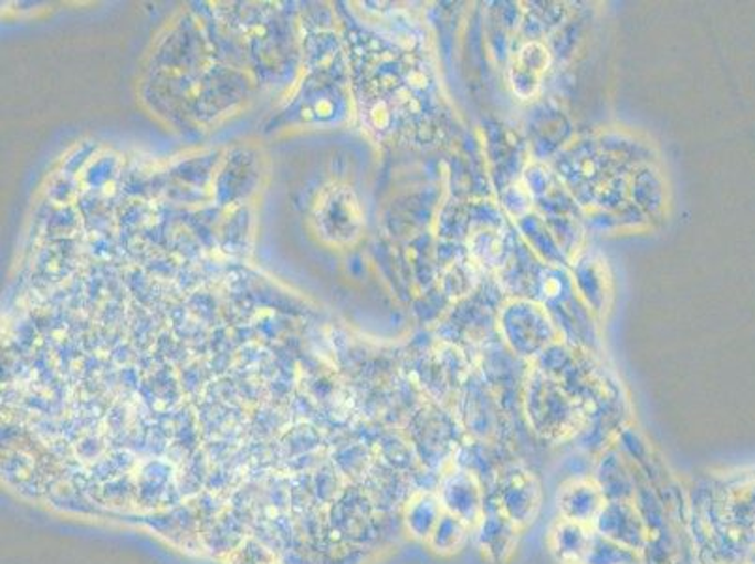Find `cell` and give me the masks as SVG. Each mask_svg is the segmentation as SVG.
<instances>
[{
    "label": "cell",
    "mask_w": 755,
    "mask_h": 564,
    "mask_svg": "<svg viewBox=\"0 0 755 564\" xmlns=\"http://www.w3.org/2000/svg\"><path fill=\"white\" fill-rule=\"evenodd\" d=\"M443 512L455 515L466 525L474 526L485 514L480 483L470 470H457L442 485L440 493Z\"/></svg>",
    "instance_id": "cell-1"
},
{
    "label": "cell",
    "mask_w": 755,
    "mask_h": 564,
    "mask_svg": "<svg viewBox=\"0 0 755 564\" xmlns=\"http://www.w3.org/2000/svg\"><path fill=\"white\" fill-rule=\"evenodd\" d=\"M594 531L631 552L639 550L644 540L643 521L637 515L636 508L626 501H607L594 521Z\"/></svg>",
    "instance_id": "cell-2"
},
{
    "label": "cell",
    "mask_w": 755,
    "mask_h": 564,
    "mask_svg": "<svg viewBox=\"0 0 755 564\" xmlns=\"http://www.w3.org/2000/svg\"><path fill=\"white\" fill-rule=\"evenodd\" d=\"M539 508V488L532 477H513L504 483L499 497V510L513 525H525Z\"/></svg>",
    "instance_id": "cell-4"
},
{
    "label": "cell",
    "mask_w": 755,
    "mask_h": 564,
    "mask_svg": "<svg viewBox=\"0 0 755 564\" xmlns=\"http://www.w3.org/2000/svg\"><path fill=\"white\" fill-rule=\"evenodd\" d=\"M549 66V53L542 45H526L521 51L512 66V83L515 93L523 98H531L542 87L545 72Z\"/></svg>",
    "instance_id": "cell-5"
},
{
    "label": "cell",
    "mask_w": 755,
    "mask_h": 564,
    "mask_svg": "<svg viewBox=\"0 0 755 564\" xmlns=\"http://www.w3.org/2000/svg\"><path fill=\"white\" fill-rule=\"evenodd\" d=\"M636 552L594 531L583 564H633Z\"/></svg>",
    "instance_id": "cell-9"
},
{
    "label": "cell",
    "mask_w": 755,
    "mask_h": 564,
    "mask_svg": "<svg viewBox=\"0 0 755 564\" xmlns=\"http://www.w3.org/2000/svg\"><path fill=\"white\" fill-rule=\"evenodd\" d=\"M606 495L601 493L596 480L575 478L558 491V512L563 520L575 521L583 525H594L599 512L606 506Z\"/></svg>",
    "instance_id": "cell-3"
},
{
    "label": "cell",
    "mask_w": 755,
    "mask_h": 564,
    "mask_svg": "<svg viewBox=\"0 0 755 564\" xmlns=\"http://www.w3.org/2000/svg\"><path fill=\"white\" fill-rule=\"evenodd\" d=\"M478 526H480L478 540H480L481 550L487 553L489 557L502 561L512 553L515 540H517V525H513L499 508L493 514L485 512Z\"/></svg>",
    "instance_id": "cell-7"
},
{
    "label": "cell",
    "mask_w": 755,
    "mask_h": 564,
    "mask_svg": "<svg viewBox=\"0 0 755 564\" xmlns=\"http://www.w3.org/2000/svg\"><path fill=\"white\" fill-rule=\"evenodd\" d=\"M469 531L470 525H466L464 521L459 520L455 515L448 514V512H443L429 540H431L432 547L438 553L448 555V553H457L461 550L462 544L466 542Z\"/></svg>",
    "instance_id": "cell-8"
},
{
    "label": "cell",
    "mask_w": 755,
    "mask_h": 564,
    "mask_svg": "<svg viewBox=\"0 0 755 564\" xmlns=\"http://www.w3.org/2000/svg\"><path fill=\"white\" fill-rule=\"evenodd\" d=\"M594 529L575 521L560 520L550 531V550L560 564H583Z\"/></svg>",
    "instance_id": "cell-6"
},
{
    "label": "cell",
    "mask_w": 755,
    "mask_h": 564,
    "mask_svg": "<svg viewBox=\"0 0 755 564\" xmlns=\"http://www.w3.org/2000/svg\"><path fill=\"white\" fill-rule=\"evenodd\" d=\"M443 515L442 502L438 497L423 495L419 501L413 502L412 512H410V526H412L416 536L421 539H429L438 521Z\"/></svg>",
    "instance_id": "cell-10"
}]
</instances>
